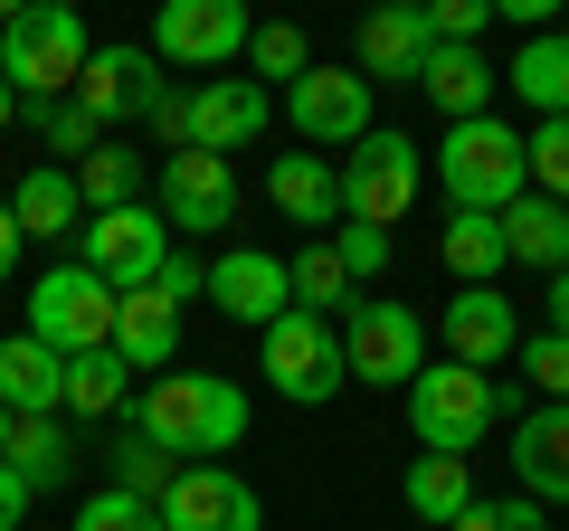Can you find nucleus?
Returning a JSON list of instances; mask_svg holds the SVG:
<instances>
[{"instance_id": "nucleus-1", "label": "nucleus", "mask_w": 569, "mask_h": 531, "mask_svg": "<svg viewBox=\"0 0 569 531\" xmlns=\"http://www.w3.org/2000/svg\"><path fill=\"white\" fill-rule=\"evenodd\" d=\"M123 418H133L171 465H219L247 437V389L219 380V370H162V380H142V399Z\"/></svg>"}, {"instance_id": "nucleus-2", "label": "nucleus", "mask_w": 569, "mask_h": 531, "mask_svg": "<svg viewBox=\"0 0 569 531\" xmlns=\"http://www.w3.org/2000/svg\"><path fill=\"white\" fill-rule=\"evenodd\" d=\"M86 58H96V39H86V20L67 10V0H20V10H0V77H10L20 104L77 96Z\"/></svg>"}, {"instance_id": "nucleus-3", "label": "nucleus", "mask_w": 569, "mask_h": 531, "mask_svg": "<svg viewBox=\"0 0 569 531\" xmlns=\"http://www.w3.org/2000/svg\"><path fill=\"white\" fill-rule=\"evenodd\" d=\"M503 409H512V389L493 370H466V361H427L408 380V437H418V455H475Z\"/></svg>"}, {"instance_id": "nucleus-4", "label": "nucleus", "mask_w": 569, "mask_h": 531, "mask_svg": "<svg viewBox=\"0 0 569 531\" xmlns=\"http://www.w3.org/2000/svg\"><path fill=\"white\" fill-rule=\"evenodd\" d=\"M437 181H447V200H456V209H485V219H503V209L531 190L522 133H512L503 114L447 123V133H437Z\"/></svg>"}, {"instance_id": "nucleus-5", "label": "nucleus", "mask_w": 569, "mask_h": 531, "mask_svg": "<svg viewBox=\"0 0 569 531\" xmlns=\"http://www.w3.org/2000/svg\"><path fill=\"white\" fill-rule=\"evenodd\" d=\"M29 342H48L58 361H77V351H114V285L86 275L77 257L48 266L39 285H29Z\"/></svg>"}, {"instance_id": "nucleus-6", "label": "nucleus", "mask_w": 569, "mask_h": 531, "mask_svg": "<svg viewBox=\"0 0 569 531\" xmlns=\"http://www.w3.org/2000/svg\"><path fill=\"white\" fill-rule=\"evenodd\" d=\"M418 181H427V152L408 133H389V123H370L361 143H351V162H342V219L399 228L418 209Z\"/></svg>"}, {"instance_id": "nucleus-7", "label": "nucleus", "mask_w": 569, "mask_h": 531, "mask_svg": "<svg viewBox=\"0 0 569 531\" xmlns=\"http://www.w3.org/2000/svg\"><path fill=\"white\" fill-rule=\"evenodd\" d=\"M257 351H266V380H276L295 409H323V399H342V389H351L342 323H323V313H284V323H266Z\"/></svg>"}, {"instance_id": "nucleus-8", "label": "nucleus", "mask_w": 569, "mask_h": 531, "mask_svg": "<svg viewBox=\"0 0 569 531\" xmlns=\"http://www.w3.org/2000/svg\"><path fill=\"white\" fill-rule=\"evenodd\" d=\"M77 266H86V275H104L114 294L152 285V275L171 266V228H162V209L133 200V209H104V219H86V228H77Z\"/></svg>"}, {"instance_id": "nucleus-9", "label": "nucleus", "mask_w": 569, "mask_h": 531, "mask_svg": "<svg viewBox=\"0 0 569 531\" xmlns=\"http://www.w3.org/2000/svg\"><path fill=\"white\" fill-rule=\"evenodd\" d=\"M257 20H247L238 0H162V20H152V58L181 67V77H228V58H247Z\"/></svg>"}, {"instance_id": "nucleus-10", "label": "nucleus", "mask_w": 569, "mask_h": 531, "mask_svg": "<svg viewBox=\"0 0 569 531\" xmlns=\"http://www.w3.org/2000/svg\"><path fill=\"white\" fill-rule=\"evenodd\" d=\"M342 370L361 389H408L427 370V323L408 304H351L342 313Z\"/></svg>"}, {"instance_id": "nucleus-11", "label": "nucleus", "mask_w": 569, "mask_h": 531, "mask_svg": "<svg viewBox=\"0 0 569 531\" xmlns=\"http://www.w3.org/2000/svg\"><path fill=\"white\" fill-rule=\"evenodd\" d=\"M152 209H162L171 238H209V228L238 219V171L219 152H171L162 181H152Z\"/></svg>"}, {"instance_id": "nucleus-12", "label": "nucleus", "mask_w": 569, "mask_h": 531, "mask_svg": "<svg viewBox=\"0 0 569 531\" xmlns=\"http://www.w3.org/2000/svg\"><path fill=\"white\" fill-rule=\"evenodd\" d=\"M171 96V67L152 58V48H96V58H86V77H77V104L86 114L104 123V133H114V123H152V104Z\"/></svg>"}, {"instance_id": "nucleus-13", "label": "nucleus", "mask_w": 569, "mask_h": 531, "mask_svg": "<svg viewBox=\"0 0 569 531\" xmlns=\"http://www.w3.org/2000/svg\"><path fill=\"white\" fill-rule=\"evenodd\" d=\"M284 123H295L305 143H323V152H351L370 133V86L351 77V67H313V77L284 86Z\"/></svg>"}, {"instance_id": "nucleus-14", "label": "nucleus", "mask_w": 569, "mask_h": 531, "mask_svg": "<svg viewBox=\"0 0 569 531\" xmlns=\"http://www.w3.org/2000/svg\"><path fill=\"white\" fill-rule=\"evenodd\" d=\"M266 123H276V96H266L257 77H200L190 86V152H247L266 133Z\"/></svg>"}, {"instance_id": "nucleus-15", "label": "nucleus", "mask_w": 569, "mask_h": 531, "mask_svg": "<svg viewBox=\"0 0 569 531\" xmlns=\"http://www.w3.org/2000/svg\"><path fill=\"white\" fill-rule=\"evenodd\" d=\"M162 531H266V503L228 465H181V484L162 493Z\"/></svg>"}, {"instance_id": "nucleus-16", "label": "nucleus", "mask_w": 569, "mask_h": 531, "mask_svg": "<svg viewBox=\"0 0 569 531\" xmlns=\"http://www.w3.org/2000/svg\"><path fill=\"white\" fill-rule=\"evenodd\" d=\"M437 342H447V361L466 370H493L522 351V323H512V294L503 285H456V304L437 313Z\"/></svg>"}, {"instance_id": "nucleus-17", "label": "nucleus", "mask_w": 569, "mask_h": 531, "mask_svg": "<svg viewBox=\"0 0 569 531\" xmlns=\"http://www.w3.org/2000/svg\"><path fill=\"white\" fill-rule=\"evenodd\" d=\"M209 304L228 313V323H284L295 313V294H284V257H266V247H219L209 257Z\"/></svg>"}, {"instance_id": "nucleus-18", "label": "nucleus", "mask_w": 569, "mask_h": 531, "mask_svg": "<svg viewBox=\"0 0 569 531\" xmlns=\"http://www.w3.org/2000/svg\"><path fill=\"white\" fill-rule=\"evenodd\" d=\"M114 361L133 370V380H162V370H181V304H162L152 285L114 294Z\"/></svg>"}, {"instance_id": "nucleus-19", "label": "nucleus", "mask_w": 569, "mask_h": 531, "mask_svg": "<svg viewBox=\"0 0 569 531\" xmlns=\"http://www.w3.org/2000/svg\"><path fill=\"white\" fill-rule=\"evenodd\" d=\"M427 67V10H370L351 39V77L361 86H418Z\"/></svg>"}, {"instance_id": "nucleus-20", "label": "nucleus", "mask_w": 569, "mask_h": 531, "mask_svg": "<svg viewBox=\"0 0 569 531\" xmlns=\"http://www.w3.org/2000/svg\"><path fill=\"white\" fill-rule=\"evenodd\" d=\"M266 200L284 209V219L295 228H342V171L323 162V152H276V162H266Z\"/></svg>"}, {"instance_id": "nucleus-21", "label": "nucleus", "mask_w": 569, "mask_h": 531, "mask_svg": "<svg viewBox=\"0 0 569 531\" xmlns=\"http://www.w3.org/2000/svg\"><path fill=\"white\" fill-rule=\"evenodd\" d=\"M399 503H408V522H418V531H456V522H466V503H475V465H466V455H408Z\"/></svg>"}, {"instance_id": "nucleus-22", "label": "nucleus", "mask_w": 569, "mask_h": 531, "mask_svg": "<svg viewBox=\"0 0 569 531\" xmlns=\"http://www.w3.org/2000/svg\"><path fill=\"white\" fill-rule=\"evenodd\" d=\"M512 474L531 503H569V409H531L512 428Z\"/></svg>"}, {"instance_id": "nucleus-23", "label": "nucleus", "mask_w": 569, "mask_h": 531, "mask_svg": "<svg viewBox=\"0 0 569 531\" xmlns=\"http://www.w3.org/2000/svg\"><path fill=\"white\" fill-rule=\"evenodd\" d=\"M493 67L475 58V48H427V67H418V96L437 104L447 123H475V114H493Z\"/></svg>"}, {"instance_id": "nucleus-24", "label": "nucleus", "mask_w": 569, "mask_h": 531, "mask_svg": "<svg viewBox=\"0 0 569 531\" xmlns=\"http://www.w3.org/2000/svg\"><path fill=\"white\" fill-rule=\"evenodd\" d=\"M58 389H67V361L48 342H29V332L0 342V409L10 418H58Z\"/></svg>"}, {"instance_id": "nucleus-25", "label": "nucleus", "mask_w": 569, "mask_h": 531, "mask_svg": "<svg viewBox=\"0 0 569 531\" xmlns=\"http://www.w3.org/2000/svg\"><path fill=\"white\" fill-rule=\"evenodd\" d=\"M10 219H20V238H77L86 228V200H77V171H58V162H39L20 190H10Z\"/></svg>"}, {"instance_id": "nucleus-26", "label": "nucleus", "mask_w": 569, "mask_h": 531, "mask_svg": "<svg viewBox=\"0 0 569 531\" xmlns=\"http://www.w3.org/2000/svg\"><path fill=\"white\" fill-rule=\"evenodd\" d=\"M503 247H512V266L569 275V209H560V200H541V190H522V200L503 209Z\"/></svg>"}, {"instance_id": "nucleus-27", "label": "nucleus", "mask_w": 569, "mask_h": 531, "mask_svg": "<svg viewBox=\"0 0 569 531\" xmlns=\"http://www.w3.org/2000/svg\"><path fill=\"white\" fill-rule=\"evenodd\" d=\"M284 294H295V313H323V323H342V313L361 304V285H351V266L332 257V238H313V247L284 257Z\"/></svg>"}, {"instance_id": "nucleus-28", "label": "nucleus", "mask_w": 569, "mask_h": 531, "mask_svg": "<svg viewBox=\"0 0 569 531\" xmlns=\"http://www.w3.org/2000/svg\"><path fill=\"white\" fill-rule=\"evenodd\" d=\"M437 266H447L456 285H493L512 266V247H503V219H485V209H456L447 228H437Z\"/></svg>"}, {"instance_id": "nucleus-29", "label": "nucleus", "mask_w": 569, "mask_h": 531, "mask_svg": "<svg viewBox=\"0 0 569 531\" xmlns=\"http://www.w3.org/2000/svg\"><path fill=\"white\" fill-rule=\"evenodd\" d=\"M0 465L20 474L29 493H58L67 474H77V437H67V418H20V428H10V455H0Z\"/></svg>"}, {"instance_id": "nucleus-30", "label": "nucleus", "mask_w": 569, "mask_h": 531, "mask_svg": "<svg viewBox=\"0 0 569 531\" xmlns=\"http://www.w3.org/2000/svg\"><path fill=\"white\" fill-rule=\"evenodd\" d=\"M512 96L531 104V114H569V29H541V39L512 48Z\"/></svg>"}, {"instance_id": "nucleus-31", "label": "nucleus", "mask_w": 569, "mask_h": 531, "mask_svg": "<svg viewBox=\"0 0 569 531\" xmlns=\"http://www.w3.org/2000/svg\"><path fill=\"white\" fill-rule=\"evenodd\" d=\"M123 409H133V370L114 351H77L67 389H58V418H123Z\"/></svg>"}, {"instance_id": "nucleus-32", "label": "nucleus", "mask_w": 569, "mask_h": 531, "mask_svg": "<svg viewBox=\"0 0 569 531\" xmlns=\"http://www.w3.org/2000/svg\"><path fill=\"white\" fill-rule=\"evenodd\" d=\"M77 200H86V219L133 209V200H142V152H133V143H96V152L77 162Z\"/></svg>"}, {"instance_id": "nucleus-33", "label": "nucleus", "mask_w": 569, "mask_h": 531, "mask_svg": "<svg viewBox=\"0 0 569 531\" xmlns=\"http://www.w3.org/2000/svg\"><path fill=\"white\" fill-rule=\"evenodd\" d=\"M171 484H181V465H171V455L152 447L133 418H123V428H114V493H133V503L162 512V493H171Z\"/></svg>"}, {"instance_id": "nucleus-34", "label": "nucleus", "mask_w": 569, "mask_h": 531, "mask_svg": "<svg viewBox=\"0 0 569 531\" xmlns=\"http://www.w3.org/2000/svg\"><path fill=\"white\" fill-rule=\"evenodd\" d=\"M20 114L39 123V143H48V152H67V162H86V152H96V143H114V133H104V123L86 114L77 96H58V104H20Z\"/></svg>"}, {"instance_id": "nucleus-35", "label": "nucleus", "mask_w": 569, "mask_h": 531, "mask_svg": "<svg viewBox=\"0 0 569 531\" xmlns=\"http://www.w3.org/2000/svg\"><path fill=\"white\" fill-rule=\"evenodd\" d=\"M522 162H531V190H541V200H560V209H569V114L531 123V133H522Z\"/></svg>"}, {"instance_id": "nucleus-36", "label": "nucleus", "mask_w": 569, "mask_h": 531, "mask_svg": "<svg viewBox=\"0 0 569 531\" xmlns=\"http://www.w3.org/2000/svg\"><path fill=\"white\" fill-rule=\"evenodd\" d=\"M247 58H257V86H266V77H284V86H295V77H313L305 29H284V20H266L257 39H247Z\"/></svg>"}, {"instance_id": "nucleus-37", "label": "nucleus", "mask_w": 569, "mask_h": 531, "mask_svg": "<svg viewBox=\"0 0 569 531\" xmlns=\"http://www.w3.org/2000/svg\"><path fill=\"white\" fill-rule=\"evenodd\" d=\"M512 361H522V380L541 389L550 409H569V342H560V332H522V351H512Z\"/></svg>"}, {"instance_id": "nucleus-38", "label": "nucleus", "mask_w": 569, "mask_h": 531, "mask_svg": "<svg viewBox=\"0 0 569 531\" xmlns=\"http://www.w3.org/2000/svg\"><path fill=\"white\" fill-rule=\"evenodd\" d=\"M77 531H162V512L104 484V493H86V503H77Z\"/></svg>"}, {"instance_id": "nucleus-39", "label": "nucleus", "mask_w": 569, "mask_h": 531, "mask_svg": "<svg viewBox=\"0 0 569 531\" xmlns=\"http://www.w3.org/2000/svg\"><path fill=\"white\" fill-rule=\"evenodd\" d=\"M332 257H342V266H351V285H361V275H380V266H389V228L342 219V228H332Z\"/></svg>"}, {"instance_id": "nucleus-40", "label": "nucleus", "mask_w": 569, "mask_h": 531, "mask_svg": "<svg viewBox=\"0 0 569 531\" xmlns=\"http://www.w3.org/2000/svg\"><path fill=\"white\" fill-rule=\"evenodd\" d=\"M456 531H550V522H541L531 493H503V503H466V522H456Z\"/></svg>"}, {"instance_id": "nucleus-41", "label": "nucleus", "mask_w": 569, "mask_h": 531, "mask_svg": "<svg viewBox=\"0 0 569 531\" xmlns=\"http://www.w3.org/2000/svg\"><path fill=\"white\" fill-rule=\"evenodd\" d=\"M152 294H162V304H200V294H209V266L171 247V266H162V275H152Z\"/></svg>"}, {"instance_id": "nucleus-42", "label": "nucleus", "mask_w": 569, "mask_h": 531, "mask_svg": "<svg viewBox=\"0 0 569 531\" xmlns=\"http://www.w3.org/2000/svg\"><path fill=\"white\" fill-rule=\"evenodd\" d=\"M152 143H162V162H171V152H190V86H171V96L152 104Z\"/></svg>"}, {"instance_id": "nucleus-43", "label": "nucleus", "mask_w": 569, "mask_h": 531, "mask_svg": "<svg viewBox=\"0 0 569 531\" xmlns=\"http://www.w3.org/2000/svg\"><path fill=\"white\" fill-rule=\"evenodd\" d=\"M29 503H39V493H29V484H20V474L0 465V531H20V512H29Z\"/></svg>"}, {"instance_id": "nucleus-44", "label": "nucleus", "mask_w": 569, "mask_h": 531, "mask_svg": "<svg viewBox=\"0 0 569 531\" xmlns=\"http://www.w3.org/2000/svg\"><path fill=\"white\" fill-rule=\"evenodd\" d=\"M541 332H560V342H569V275H550V294H541Z\"/></svg>"}, {"instance_id": "nucleus-45", "label": "nucleus", "mask_w": 569, "mask_h": 531, "mask_svg": "<svg viewBox=\"0 0 569 531\" xmlns=\"http://www.w3.org/2000/svg\"><path fill=\"white\" fill-rule=\"evenodd\" d=\"M550 10L560 0H493V20H522V29H550Z\"/></svg>"}, {"instance_id": "nucleus-46", "label": "nucleus", "mask_w": 569, "mask_h": 531, "mask_svg": "<svg viewBox=\"0 0 569 531\" xmlns=\"http://www.w3.org/2000/svg\"><path fill=\"white\" fill-rule=\"evenodd\" d=\"M20 247H29V238H20V219H10V200H0V285H10V266H20Z\"/></svg>"}, {"instance_id": "nucleus-47", "label": "nucleus", "mask_w": 569, "mask_h": 531, "mask_svg": "<svg viewBox=\"0 0 569 531\" xmlns=\"http://www.w3.org/2000/svg\"><path fill=\"white\" fill-rule=\"evenodd\" d=\"M10 123H20V96H10V77H0V133H10Z\"/></svg>"}, {"instance_id": "nucleus-48", "label": "nucleus", "mask_w": 569, "mask_h": 531, "mask_svg": "<svg viewBox=\"0 0 569 531\" xmlns=\"http://www.w3.org/2000/svg\"><path fill=\"white\" fill-rule=\"evenodd\" d=\"M10 428H20V418H10V409H0V455H10Z\"/></svg>"}]
</instances>
